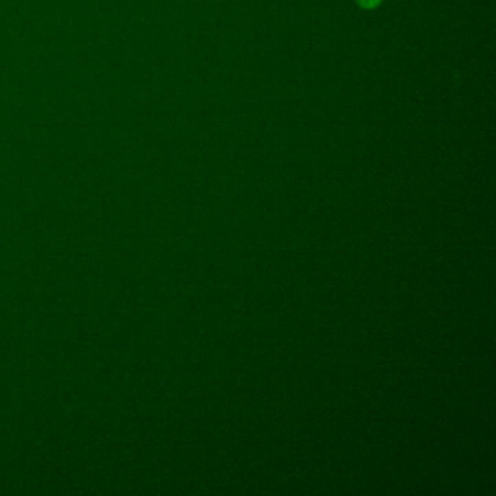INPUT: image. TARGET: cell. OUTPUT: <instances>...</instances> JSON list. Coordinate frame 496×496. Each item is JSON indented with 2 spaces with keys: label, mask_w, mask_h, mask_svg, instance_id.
<instances>
[{
  "label": "cell",
  "mask_w": 496,
  "mask_h": 496,
  "mask_svg": "<svg viewBox=\"0 0 496 496\" xmlns=\"http://www.w3.org/2000/svg\"><path fill=\"white\" fill-rule=\"evenodd\" d=\"M357 5H360L363 9H376L383 3V0H355Z\"/></svg>",
  "instance_id": "obj_1"
}]
</instances>
